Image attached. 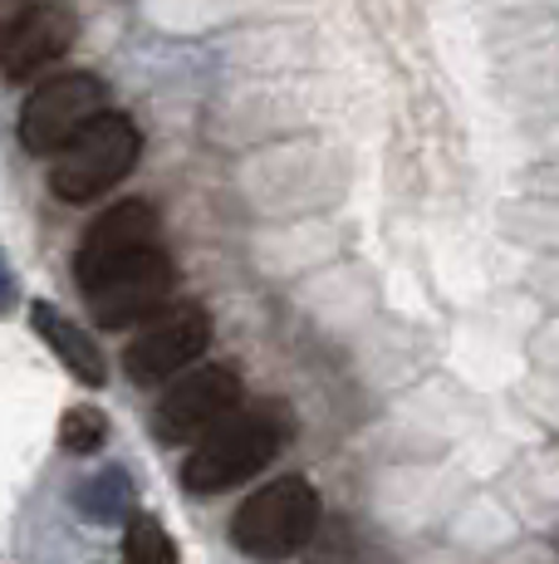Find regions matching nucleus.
Returning a JSON list of instances; mask_svg holds the SVG:
<instances>
[{
    "mask_svg": "<svg viewBox=\"0 0 559 564\" xmlns=\"http://www.w3.org/2000/svg\"><path fill=\"white\" fill-rule=\"evenodd\" d=\"M289 442V417L285 408L261 403V408H235L226 422L207 432V437L191 447L182 486L197 496H217L231 486L251 481L265 462L280 457V447Z\"/></svg>",
    "mask_w": 559,
    "mask_h": 564,
    "instance_id": "f257e3e1",
    "label": "nucleus"
},
{
    "mask_svg": "<svg viewBox=\"0 0 559 564\" xmlns=\"http://www.w3.org/2000/svg\"><path fill=\"white\" fill-rule=\"evenodd\" d=\"M74 35H79V15L69 10V0H30L25 10H15V20L6 25V45H0L6 84L40 79L50 64L69 54Z\"/></svg>",
    "mask_w": 559,
    "mask_h": 564,
    "instance_id": "1a4fd4ad",
    "label": "nucleus"
},
{
    "mask_svg": "<svg viewBox=\"0 0 559 564\" xmlns=\"http://www.w3.org/2000/svg\"><path fill=\"white\" fill-rule=\"evenodd\" d=\"M163 226H157V212L147 202L128 197L109 206L103 216H94L89 231H84L79 251H74V280H79V290L99 285L103 275H113L118 265H128V260L147 256L163 246Z\"/></svg>",
    "mask_w": 559,
    "mask_h": 564,
    "instance_id": "0eeeda50",
    "label": "nucleus"
},
{
    "mask_svg": "<svg viewBox=\"0 0 559 564\" xmlns=\"http://www.w3.org/2000/svg\"><path fill=\"white\" fill-rule=\"evenodd\" d=\"M123 560L128 564H182L177 560V545L153 516H128V530H123Z\"/></svg>",
    "mask_w": 559,
    "mask_h": 564,
    "instance_id": "f8f14e48",
    "label": "nucleus"
},
{
    "mask_svg": "<svg viewBox=\"0 0 559 564\" xmlns=\"http://www.w3.org/2000/svg\"><path fill=\"white\" fill-rule=\"evenodd\" d=\"M172 285H177V270H172L167 251L157 246V251L118 265L113 275H103L99 285L79 290V295H84V305H89L99 329H128V324L153 319L157 310H167Z\"/></svg>",
    "mask_w": 559,
    "mask_h": 564,
    "instance_id": "6e6552de",
    "label": "nucleus"
},
{
    "mask_svg": "<svg viewBox=\"0 0 559 564\" xmlns=\"http://www.w3.org/2000/svg\"><path fill=\"white\" fill-rule=\"evenodd\" d=\"M128 506H133V486H128V476L118 466L99 471L94 481H84V491H79V511L89 520H99V525H118L128 516Z\"/></svg>",
    "mask_w": 559,
    "mask_h": 564,
    "instance_id": "9b49d317",
    "label": "nucleus"
},
{
    "mask_svg": "<svg viewBox=\"0 0 559 564\" xmlns=\"http://www.w3.org/2000/svg\"><path fill=\"white\" fill-rule=\"evenodd\" d=\"M211 344V314L201 305H167L163 314L143 324L133 344L123 354V373L143 388L172 383V378L191 373L197 359L207 354Z\"/></svg>",
    "mask_w": 559,
    "mask_h": 564,
    "instance_id": "39448f33",
    "label": "nucleus"
},
{
    "mask_svg": "<svg viewBox=\"0 0 559 564\" xmlns=\"http://www.w3.org/2000/svg\"><path fill=\"white\" fill-rule=\"evenodd\" d=\"M555 545H559V535H555Z\"/></svg>",
    "mask_w": 559,
    "mask_h": 564,
    "instance_id": "4468645a",
    "label": "nucleus"
},
{
    "mask_svg": "<svg viewBox=\"0 0 559 564\" xmlns=\"http://www.w3.org/2000/svg\"><path fill=\"white\" fill-rule=\"evenodd\" d=\"M319 525V491L305 476H275L271 486L251 496L231 520V545L245 560L275 564L295 555Z\"/></svg>",
    "mask_w": 559,
    "mask_h": 564,
    "instance_id": "20e7f679",
    "label": "nucleus"
},
{
    "mask_svg": "<svg viewBox=\"0 0 559 564\" xmlns=\"http://www.w3.org/2000/svg\"><path fill=\"white\" fill-rule=\"evenodd\" d=\"M235 408H241V373L231 364H197L163 393V403L153 412V437L201 442Z\"/></svg>",
    "mask_w": 559,
    "mask_h": 564,
    "instance_id": "423d86ee",
    "label": "nucleus"
},
{
    "mask_svg": "<svg viewBox=\"0 0 559 564\" xmlns=\"http://www.w3.org/2000/svg\"><path fill=\"white\" fill-rule=\"evenodd\" d=\"M109 113V89L89 69L50 74L20 104V148L30 158H59L89 123Z\"/></svg>",
    "mask_w": 559,
    "mask_h": 564,
    "instance_id": "7ed1b4c3",
    "label": "nucleus"
},
{
    "mask_svg": "<svg viewBox=\"0 0 559 564\" xmlns=\"http://www.w3.org/2000/svg\"><path fill=\"white\" fill-rule=\"evenodd\" d=\"M138 153H143V133H138V123L128 113H118V108H109L99 123H89L55 158V167H50V192L69 206L94 202L138 167Z\"/></svg>",
    "mask_w": 559,
    "mask_h": 564,
    "instance_id": "f03ea898",
    "label": "nucleus"
},
{
    "mask_svg": "<svg viewBox=\"0 0 559 564\" xmlns=\"http://www.w3.org/2000/svg\"><path fill=\"white\" fill-rule=\"evenodd\" d=\"M30 324H35V334L55 349V359L69 368L74 378H79L84 388H103V378H109V364H103L99 344L89 339V334L79 329V324L69 319V314H59V305H50V300H35L30 305Z\"/></svg>",
    "mask_w": 559,
    "mask_h": 564,
    "instance_id": "9d476101",
    "label": "nucleus"
},
{
    "mask_svg": "<svg viewBox=\"0 0 559 564\" xmlns=\"http://www.w3.org/2000/svg\"><path fill=\"white\" fill-rule=\"evenodd\" d=\"M103 442H109V417H103L99 408H69L59 417V447L64 452L89 457V452H99Z\"/></svg>",
    "mask_w": 559,
    "mask_h": 564,
    "instance_id": "ddd939ff",
    "label": "nucleus"
}]
</instances>
